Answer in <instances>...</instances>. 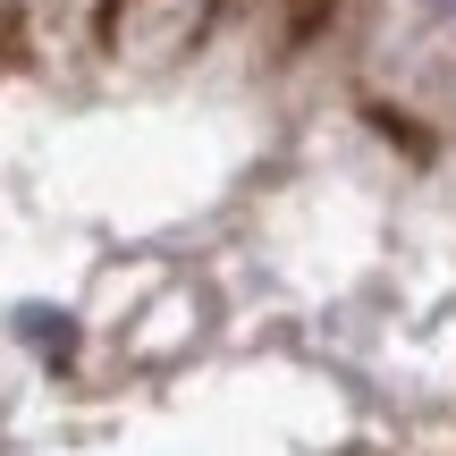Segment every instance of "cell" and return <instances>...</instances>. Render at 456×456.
<instances>
[{
  "label": "cell",
  "instance_id": "1",
  "mask_svg": "<svg viewBox=\"0 0 456 456\" xmlns=\"http://www.w3.org/2000/svg\"><path fill=\"white\" fill-rule=\"evenodd\" d=\"M423 9H431V17H456V0H423Z\"/></svg>",
  "mask_w": 456,
  "mask_h": 456
}]
</instances>
